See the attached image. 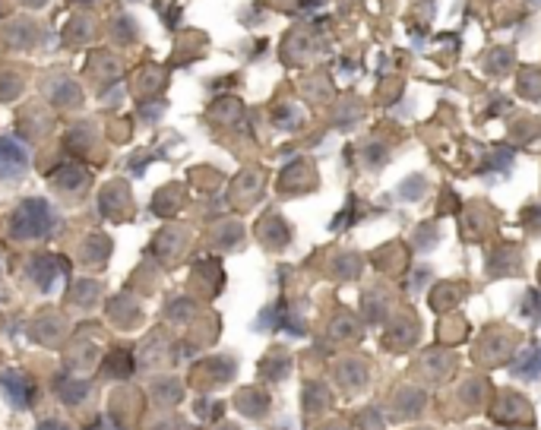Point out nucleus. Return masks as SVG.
<instances>
[{"label":"nucleus","mask_w":541,"mask_h":430,"mask_svg":"<svg viewBox=\"0 0 541 430\" xmlns=\"http://www.w3.org/2000/svg\"><path fill=\"white\" fill-rule=\"evenodd\" d=\"M29 149L13 136H0V181L16 184L29 175Z\"/></svg>","instance_id":"f03ea898"},{"label":"nucleus","mask_w":541,"mask_h":430,"mask_svg":"<svg viewBox=\"0 0 541 430\" xmlns=\"http://www.w3.org/2000/svg\"><path fill=\"white\" fill-rule=\"evenodd\" d=\"M54 181H57V187L64 190H80L83 184H86V171L83 168H74V165H67V168H57L54 171Z\"/></svg>","instance_id":"6e6552de"},{"label":"nucleus","mask_w":541,"mask_h":430,"mask_svg":"<svg viewBox=\"0 0 541 430\" xmlns=\"http://www.w3.org/2000/svg\"><path fill=\"white\" fill-rule=\"evenodd\" d=\"M29 276H32V282L39 285L41 291L51 295V291L57 288V282H64V276H67V262L54 254H39L29 262Z\"/></svg>","instance_id":"7ed1b4c3"},{"label":"nucleus","mask_w":541,"mask_h":430,"mask_svg":"<svg viewBox=\"0 0 541 430\" xmlns=\"http://www.w3.org/2000/svg\"><path fill=\"white\" fill-rule=\"evenodd\" d=\"M513 374L516 376H526V380H535V376H541V345H532V348H526L519 357H516Z\"/></svg>","instance_id":"423d86ee"},{"label":"nucleus","mask_w":541,"mask_h":430,"mask_svg":"<svg viewBox=\"0 0 541 430\" xmlns=\"http://www.w3.org/2000/svg\"><path fill=\"white\" fill-rule=\"evenodd\" d=\"M528 304H532V307H526V314L532 316V320H541V295H538V291H532V295H528Z\"/></svg>","instance_id":"9d476101"},{"label":"nucleus","mask_w":541,"mask_h":430,"mask_svg":"<svg viewBox=\"0 0 541 430\" xmlns=\"http://www.w3.org/2000/svg\"><path fill=\"white\" fill-rule=\"evenodd\" d=\"M54 390H57V396L64 405H80L83 399L89 396V383H83V380H76V376H57Z\"/></svg>","instance_id":"39448f33"},{"label":"nucleus","mask_w":541,"mask_h":430,"mask_svg":"<svg viewBox=\"0 0 541 430\" xmlns=\"http://www.w3.org/2000/svg\"><path fill=\"white\" fill-rule=\"evenodd\" d=\"M99 291H101V285L99 282H89V279H86V282H76L74 288H70V297H74L80 307H89V304L99 297Z\"/></svg>","instance_id":"1a4fd4ad"},{"label":"nucleus","mask_w":541,"mask_h":430,"mask_svg":"<svg viewBox=\"0 0 541 430\" xmlns=\"http://www.w3.org/2000/svg\"><path fill=\"white\" fill-rule=\"evenodd\" d=\"M0 390H4L7 402L13 405L16 411H26L29 405H32L35 383L29 380V374H22V370H0Z\"/></svg>","instance_id":"20e7f679"},{"label":"nucleus","mask_w":541,"mask_h":430,"mask_svg":"<svg viewBox=\"0 0 541 430\" xmlns=\"http://www.w3.org/2000/svg\"><path fill=\"white\" fill-rule=\"evenodd\" d=\"M39 430H74V427H70V424H64V421H41Z\"/></svg>","instance_id":"f8f14e48"},{"label":"nucleus","mask_w":541,"mask_h":430,"mask_svg":"<svg viewBox=\"0 0 541 430\" xmlns=\"http://www.w3.org/2000/svg\"><path fill=\"white\" fill-rule=\"evenodd\" d=\"M57 212L48 200H39V196H29L16 206L13 219H10V231L20 241H39V237L54 235L57 228Z\"/></svg>","instance_id":"f257e3e1"},{"label":"nucleus","mask_w":541,"mask_h":430,"mask_svg":"<svg viewBox=\"0 0 541 430\" xmlns=\"http://www.w3.org/2000/svg\"><path fill=\"white\" fill-rule=\"evenodd\" d=\"M92 430H120V427H118V424H114L108 415H101L99 421H95V427H92Z\"/></svg>","instance_id":"9b49d317"},{"label":"nucleus","mask_w":541,"mask_h":430,"mask_svg":"<svg viewBox=\"0 0 541 430\" xmlns=\"http://www.w3.org/2000/svg\"><path fill=\"white\" fill-rule=\"evenodd\" d=\"M130 370H134V361H130L127 351H114V355L108 357V364H105V374L114 376V380H124V376H130Z\"/></svg>","instance_id":"0eeeda50"}]
</instances>
